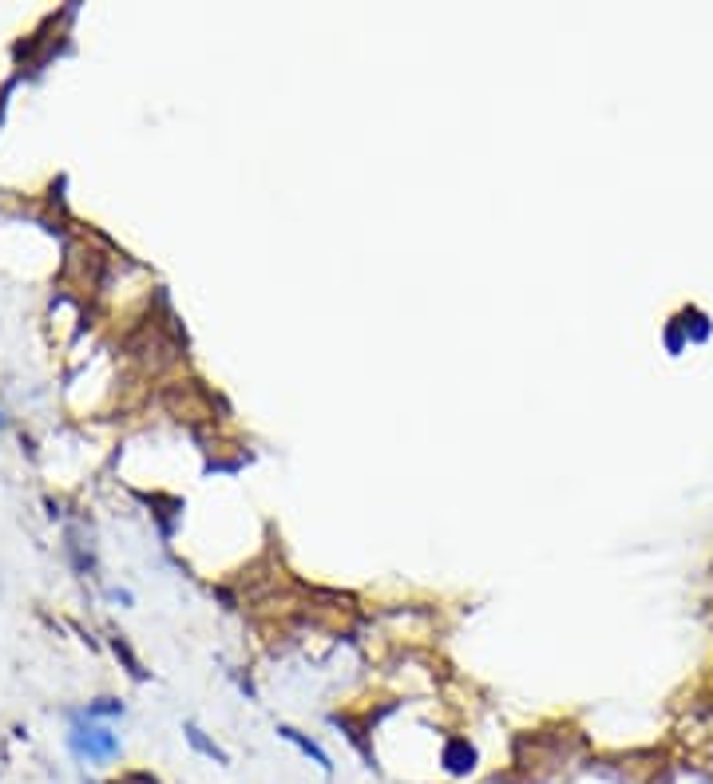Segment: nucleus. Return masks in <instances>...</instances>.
<instances>
[{"label": "nucleus", "instance_id": "nucleus-1", "mask_svg": "<svg viewBox=\"0 0 713 784\" xmlns=\"http://www.w3.org/2000/svg\"><path fill=\"white\" fill-rule=\"evenodd\" d=\"M475 745L468 741V736H452V741L444 745V753H440V765H444L448 777H468V772L475 768Z\"/></svg>", "mask_w": 713, "mask_h": 784}, {"label": "nucleus", "instance_id": "nucleus-2", "mask_svg": "<svg viewBox=\"0 0 713 784\" xmlns=\"http://www.w3.org/2000/svg\"><path fill=\"white\" fill-rule=\"evenodd\" d=\"M278 733H282V736H285V741H290V745H297V748H302L305 757H314V765H317L321 772H333V760H329V753H325V748H321V745L314 741V736L297 733L293 725H278Z\"/></svg>", "mask_w": 713, "mask_h": 784}, {"label": "nucleus", "instance_id": "nucleus-3", "mask_svg": "<svg viewBox=\"0 0 713 784\" xmlns=\"http://www.w3.org/2000/svg\"><path fill=\"white\" fill-rule=\"evenodd\" d=\"M186 736H190V745H195L198 753H207L210 760H218V765H226V760H230V757H226V753H222L218 745H214V741H207V736H202V729H198V725H186Z\"/></svg>", "mask_w": 713, "mask_h": 784}]
</instances>
